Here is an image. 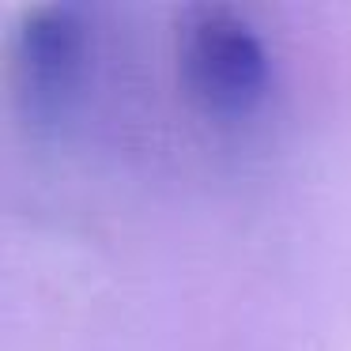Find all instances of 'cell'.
Segmentation results:
<instances>
[{"instance_id":"6da1fadb","label":"cell","mask_w":351,"mask_h":351,"mask_svg":"<svg viewBox=\"0 0 351 351\" xmlns=\"http://www.w3.org/2000/svg\"><path fill=\"white\" fill-rule=\"evenodd\" d=\"M182 84L200 114L215 121H245L265 102L268 53L242 12L227 4H197L178 23Z\"/></svg>"},{"instance_id":"7a4b0ae2","label":"cell","mask_w":351,"mask_h":351,"mask_svg":"<svg viewBox=\"0 0 351 351\" xmlns=\"http://www.w3.org/2000/svg\"><path fill=\"white\" fill-rule=\"evenodd\" d=\"M91 23L80 4H38L12 34V95L34 129H57L80 102Z\"/></svg>"}]
</instances>
